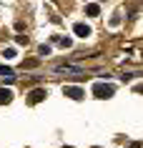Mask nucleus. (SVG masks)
Instances as JSON below:
<instances>
[{
    "label": "nucleus",
    "instance_id": "obj_2",
    "mask_svg": "<svg viewBox=\"0 0 143 148\" xmlns=\"http://www.w3.org/2000/svg\"><path fill=\"white\" fill-rule=\"evenodd\" d=\"M73 33H75V35H80V38H86V35H90V28H88V25H83V23H75V25H73Z\"/></svg>",
    "mask_w": 143,
    "mask_h": 148
},
{
    "label": "nucleus",
    "instance_id": "obj_6",
    "mask_svg": "<svg viewBox=\"0 0 143 148\" xmlns=\"http://www.w3.org/2000/svg\"><path fill=\"white\" fill-rule=\"evenodd\" d=\"M86 13H88V15H98V13H101V8H98L95 3H90V5L86 8Z\"/></svg>",
    "mask_w": 143,
    "mask_h": 148
},
{
    "label": "nucleus",
    "instance_id": "obj_4",
    "mask_svg": "<svg viewBox=\"0 0 143 148\" xmlns=\"http://www.w3.org/2000/svg\"><path fill=\"white\" fill-rule=\"evenodd\" d=\"M45 90H43V88H35V90H33V93H30V103H40V101H43V98H45Z\"/></svg>",
    "mask_w": 143,
    "mask_h": 148
},
{
    "label": "nucleus",
    "instance_id": "obj_7",
    "mask_svg": "<svg viewBox=\"0 0 143 148\" xmlns=\"http://www.w3.org/2000/svg\"><path fill=\"white\" fill-rule=\"evenodd\" d=\"M0 75H13V70L10 68H0Z\"/></svg>",
    "mask_w": 143,
    "mask_h": 148
},
{
    "label": "nucleus",
    "instance_id": "obj_5",
    "mask_svg": "<svg viewBox=\"0 0 143 148\" xmlns=\"http://www.w3.org/2000/svg\"><path fill=\"white\" fill-rule=\"evenodd\" d=\"M13 101V90H8V88H0V103H10Z\"/></svg>",
    "mask_w": 143,
    "mask_h": 148
},
{
    "label": "nucleus",
    "instance_id": "obj_1",
    "mask_svg": "<svg viewBox=\"0 0 143 148\" xmlns=\"http://www.w3.org/2000/svg\"><path fill=\"white\" fill-rule=\"evenodd\" d=\"M93 93L98 95V98H111V95H113V88H111V86H103V83H98V86L93 88Z\"/></svg>",
    "mask_w": 143,
    "mask_h": 148
},
{
    "label": "nucleus",
    "instance_id": "obj_3",
    "mask_svg": "<svg viewBox=\"0 0 143 148\" xmlns=\"http://www.w3.org/2000/svg\"><path fill=\"white\" fill-rule=\"evenodd\" d=\"M63 93L65 95H70V98H75V101H80V98H83V90H80V88H63Z\"/></svg>",
    "mask_w": 143,
    "mask_h": 148
},
{
    "label": "nucleus",
    "instance_id": "obj_8",
    "mask_svg": "<svg viewBox=\"0 0 143 148\" xmlns=\"http://www.w3.org/2000/svg\"><path fill=\"white\" fill-rule=\"evenodd\" d=\"M135 90H138V93H143V86H138V88H135Z\"/></svg>",
    "mask_w": 143,
    "mask_h": 148
}]
</instances>
